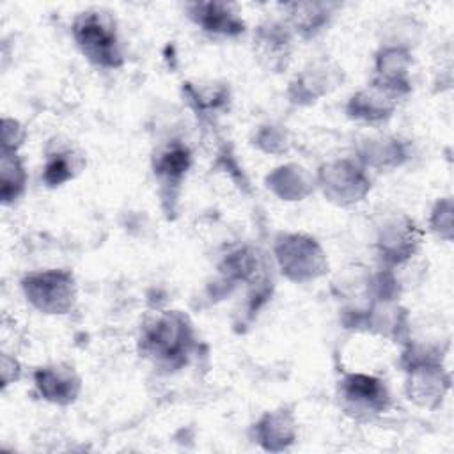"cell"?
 <instances>
[{"mask_svg":"<svg viewBox=\"0 0 454 454\" xmlns=\"http://www.w3.org/2000/svg\"><path fill=\"white\" fill-rule=\"evenodd\" d=\"M73 39L82 53L101 67H119L124 62L115 20L101 9L80 12L71 27Z\"/></svg>","mask_w":454,"mask_h":454,"instance_id":"obj_1","label":"cell"},{"mask_svg":"<svg viewBox=\"0 0 454 454\" xmlns=\"http://www.w3.org/2000/svg\"><path fill=\"white\" fill-rule=\"evenodd\" d=\"M397 98L399 96L390 89L372 82L367 89L358 90L356 94L351 96L348 103V114L353 119H362L371 122L383 121L392 115Z\"/></svg>","mask_w":454,"mask_h":454,"instance_id":"obj_9","label":"cell"},{"mask_svg":"<svg viewBox=\"0 0 454 454\" xmlns=\"http://www.w3.org/2000/svg\"><path fill=\"white\" fill-rule=\"evenodd\" d=\"M282 7L286 11V25L301 37L319 34L333 14V5L325 2H293Z\"/></svg>","mask_w":454,"mask_h":454,"instance_id":"obj_11","label":"cell"},{"mask_svg":"<svg viewBox=\"0 0 454 454\" xmlns=\"http://www.w3.org/2000/svg\"><path fill=\"white\" fill-rule=\"evenodd\" d=\"M25 131L18 124V121L4 117L2 121V151H12L16 153L18 147L23 144Z\"/></svg>","mask_w":454,"mask_h":454,"instance_id":"obj_15","label":"cell"},{"mask_svg":"<svg viewBox=\"0 0 454 454\" xmlns=\"http://www.w3.org/2000/svg\"><path fill=\"white\" fill-rule=\"evenodd\" d=\"M144 351L160 362H176L188 353L192 344V328L179 312L158 316L144 328Z\"/></svg>","mask_w":454,"mask_h":454,"instance_id":"obj_3","label":"cell"},{"mask_svg":"<svg viewBox=\"0 0 454 454\" xmlns=\"http://www.w3.org/2000/svg\"><path fill=\"white\" fill-rule=\"evenodd\" d=\"M192 21L207 34L236 37L245 30V21L231 4L195 2L186 7Z\"/></svg>","mask_w":454,"mask_h":454,"instance_id":"obj_7","label":"cell"},{"mask_svg":"<svg viewBox=\"0 0 454 454\" xmlns=\"http://www.w3.org/2000/svg\"><path fill=\"white\" fill-rule=\"evenodd\" d=\"M319 183L325 195L337 204L358 202L369 190V179L362 167L348 160L325 165L319 172Z\"/></svg>","mask_w":454,"mask_h":454,"instance_id":"obj_5","label":"cell"},{"mask_svg":"<svg viewBox=\"0 0 454 454\" xmlns=\"http://www.w3.org/2000/svg\"><path fill=\"white\" fill-rule=\"evenodd\" d=\"M340 395L346 406L358 413L381 411L388 403L383 381L369 374H348L340 383Z\"/></svg>","mask_w":454,"mask_h":454,"instance_id":"obj_6","label":"cell"},{"mask_svg":"<svg viewBox=\"0 0 454 454\" xmlns=\"http://www.w3.org/2000/svg\"><path fill=\"white\" fill-rule=\"evenodd\" d=\"M254 46L270 69H280L291 53V28L286 21H266L257 27Z\"/></svg>","mask_w":454,"mask_h":454,"instance_id":"obj_8","label":"cell"},{"mask_svg":"<svg viewBox=\"0 0 454 454\" xmlns=\"http://www.w3.org/2000/svg\"><path fill=\"white\" fill-rule=\"evenodd\" d=\"M27 174L18 153L2 151L0 161V195L2 202L7 206L14 202L25 190Z\"/></svg>","mask_w":454,"mask_h":454,"instance_id":"obj_12","label":"cell"},{"mask_svg":"<svg viewBox=\"0 0 454 454\" xmlns=\"http://www.w3.org/2000/svg\"><path fill=\"white\" fill-rule=\"evenodd\" d=\"M275 254L282 273L296 282L316 278L326 266L319 245L312 238L300 234H282L277 239Z\"/></svg>","mask_w":454,"mask_h":454,"instance_id":"obj_4","label":"cell"},{"mask_svg":"<svg viewBox=\"0 0 454 454\" xmlns=\"http://www.w3.org/2000/svg\"><path fill=\"white\" fill-rule=\"evenodd\" d=\"M74 168V156L69 151H57L48 154L43 179L48 186H59L73 177Z\"/></svg>","mask_w":454,"mask_h":454,"instance_id":"obj_14","label":"cell"},{"mask_svg":"<svg viewBox=\"0 0 454 454\" xmlns=\"http://www.w3.org/2000/svg\"><path fill=\"white\" fill-rule=\"evenodd\" d=\"M25 298L44 314H66L76 300L74 278L66 270H44L25 275L21 280Z\"/></svg>","mask_w":454,"mask_h":454,"instance_id":"obj_2","label":"cell"},{"mask_svg":"<svg viewBox=\"0 0 454 454\" xmlns=\"http://www.w3.org/2000/svg\"><path fill=\"white\" fill-rule=\"evenodd\" d=\"M190 167V153L186 147L174 144L167 147L156 160V174L168 184H177Z\"/></svg>","mask_w":454,"mask_h":454,"instance_id":"obj_13","label":"cell"},{"mask_svg":"<svg viewBox=\"0 0 454 454\" xmlns=\"http://www.w3.org/2000/svg\"><path fill=\"white\" fill-rule=\"evenodd\" d=\"M34 383L46 401L59 404L71 403L80 390L78 376L71 367L66 365H46L37 369L34 374Z\"/></svg>","mask_w":454,"mask_h":454,"instance_id":"obj_10","label":"cell"}]
</instances>
